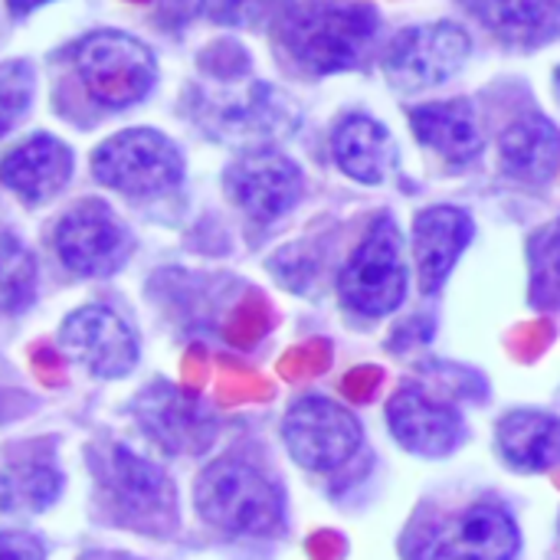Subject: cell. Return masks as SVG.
<instances>
[{
    "instance_id": "1",
    "label": "cell",
    "mask_w": 560,
    "mask_h": 560,
    "mask_svg": "<svg viewBox=\"0 0 560 560\" xmlns=\"http://www.w3.org/2000/svg\"><path fill=\"white\" fill-rule=\"evenodd\" d=\"M377 33V10L351 0H302L279 20V46L308 75H331L361 66L374 49Z\"/></svg>"
},
{
    "instance_id": "2",
    "label": "cell",
    "mask_w": 560,
    "mask_h": 560,
    "mask_svg": "<svg viewBox=\"0 0 560 560\" xmlns=\"http://www.w3.org/2000/svg\"><path fill=\"white\" fill-rule=\"evenodd\" d=\"M197 512L223 535L269 538L285 528V499L272 479L243 459L210 463L194 489Z\"/></svg>"
},
{
    "instance_id": "3",
    "label": "cell",
    "mask_w": 560,
    "mask_h": 560,
    "mask_svg": "<svg viewBox=\"0 0 560 560\" xmlns=\"http://www.w3.org/2000/svg\"><path fill=\"white\" fill-rule=\"evenodd\" d=\"M338 299L348 312L384 318L407 299L404 233L390 213H381L338 276Z\"/></svg>"
},
{
    "instance_id": "4",
    "label": "cell",
    "mask_w": 560,
    "mask_h": 560,
    "mask_svg": "<svg viewBox=\"0 0 560 560\" xmlns=\"http://www.w3.org/2000/svg\"><path fill=\"white\" fill-rule=\"evenodd\" d=\"M522 535L495 502H476L407 538L404 560H515Z\"/></svg>"
},
{
    "instance_id": "5",
    "label": "cell",
    "mask_w": 560,
    "mask_h": 560,
    "mask_svg": "<svg viewBox=\"0 0 560 560\" xmlns=\"http://www.w3.org/2000/svg\"><path fill=\"white\" fill-rule=\"evenodd\" d=\"M75 72L98 105L128 108L154 89L158 59L138 36L98 30L79 39Z\"/></svg>"
},
{
    "instance_id": "6",
    "label": "cell",
    "mask_w": 560,
    "mask_h": 560,
    "mask_svg": "<svg viewBox=\"0 0 560 560\" xmlns=\"http://www.w3.org/2000/svg\"><path fill=\"white\" fill-rule=\"evenodd\" d=\"M92 174L112 190L151 197L180 184L184 154L167 135L154 128H131L95 148Z\"/></svg>"
},
{
    "instance_id": "7",
    "label": "cell",
    "mask_w": 560,
    "mask_h": 560,
    "mask_svg": "<svg viewBox=\"0 0 560 560\" xmlns=\"http://www.w3.org/2000/svg\"><path fill=\"white\" fill-rule=\"evenodd\" d=\"M472 39L459 23H420L394 36L384 52V75L397 92H423L450 82L469 59Z\"/></svg>"
},
{
    "instance_id": "8",
    "label": "cell",
    "mask_w": 560,
    "mask_h": 560,
    "mask_svg": "<svg viewBox=\"0 0 560 560\" xmlns=\"http://www.w3.org/2000/svg\"><path fill=\"white\" fill-rule=\"evenodd\" d=\"M282 440L302 469L335 472L354 459L364 443V430L348 407L328 397H302L282 420Z\"/></svg>"
},
{
    "instance_id": "9",
    "label": "cell",
    "mask_w": 560,
    "mask_h": 560,
    "mask_svg": "<svg viewBox=\"0 0 560 560\" xmlns=\"http://www.w3.org/2000/svg\"><path fill=\"white\" fill-rule=\"evenodd\" d=\"M230 200L259 223L285 217L302 197V171L276 148H256L240 154L223 174Z\"/></svg>"
},
{
    "instance_id": "10",
    "label": "cell",
    "mask_w": 560,
    "mask_h": 560,
    "mask_svg": "<svg viewBox=\"0 0 560 560\" xmlns=\"http://www.w3.org/2000/svg\"><path fill=\"white\" fill-rule=\"evenodd\" d=\"M56 253L79 276H112L128 259L131 240L121 220L98 200H82L56 226Z\"/></svg>"
},
{
    "instance_id": "11",
    "label": "cell",
    "mask_w": 560,
    "mask_h": 560,
    "mask_svg": "<svg viewBox=\"0 0 560 560\" xmlns=\"http://www.w3.org/2000/svg\"><path fill=\"white\" fill-rule=\"evenodd\" d=\"M387 427L394 440L417 456L443 459L466 440V420L456 404L433 397L420 384H400L387 404Z\"/></svg>"
},
{
    "instance_id": "12",
    "label": "cell",
    "mask_w": 560,
    "mask_h": 560,
    "mask_svg": "<svg viewBox=\"0 0 560 560\" xmlns=\"http://www.w3.org/2000/svg\"><path fill=\"white\" fill-rule=\"evenodd\" d=\"M59 345L95 377H121L138 361V341L128 322L98 305L72 312L59 328Z\"/></svg>"
},
{
    "instance_id": "13",
    "label": "cell",
    "mask_w": 560,
    "mask_h": 560,
    "mask_svg": "<svg viewBox=\"0 0 560 560\" xmlns=\"http://www.w3.org/2000/svg\"><path fill=\"white\" fill-rule=\"evenodd\" d=\"M135 413L144 433L167 453H203L217 436V420L207 404L171 384L144 390Z\"/></svg>"
},
{
    "instance_id": "14",
    "label": "cell",
    "mask_w": 560,
    "mask_h": 560,
    "mask_svg": "<svg viewBox=\"0 0 560 560\" xmlns=\"http://www.w3.org/2000/svg\"><path fill=\"white\" fill-rule=\"evenodd\" d=\"M476 223L459 207H427L413 220V262L417 279L427 295L440 292L450 272L456 269L459 256L472 243Z\"/></svg>"
},
{
    "instance_id": "15",
    "label": "cell",
    "mask_w": 560,
    "mask_h": 560,
    "mask_svg": "<svg viewBox=\"0 0 560 560\" xmlns=\"http://www.w3.org/2000/svg\"><path fill=\"white\" fill-rule=\"evenodd\" d=\"M102 482L121 515L138 522H158L174 515V486L148 459L115 446L102 463Z\"/></svg>"
},
{
    "instance_id": "16",
    "label": "cell",
    "mask_w": 560,
    "mask_h": 560,
    "mask_svg": "<svg viewBox=\"0 0 560 560\" xmlns=\"http://www.w3.org/2000/svg\"><path fill=\"white\" fill-rule=\"evenodd\" d=\"M410 128L423 148H430L453 167L472 164L486 148L482 121L469 98L417 105L410 112Z\"/></svg>"
},
{
    "instance_id": "17",
    "label": "cell",
    "mask_w": 560,
    "mask_h": 560,
    "mask_svg": "<svg viewBox=\"0 0 560 560\" xmlns=\"http://www.w3.org/2000/svg\"><path fill=\"white\" fill-rule=\"evenodd\" d=\"M72 177V151L52 135H33L0 161V184L26 203L56 197Z\"/></svg>"
},
{
    "instance_id": "18",
    "label": "cell",
    "mask_w": 560,
    "mask_h": 560,
    "mask_svg": "<svg viewBox=\"0 0 560 560\" xmlns=\"http://www.w3.org/2000/svg\"><path fill=\"white\" fill-rule=\"evenodd\" d=\"M331 154L351 180L368 187L384 184L397 164V144L387 125L371 115H348L331 135Z\"/></svg>"
},
{
    "instance_id": "19",
    "label": "cell",
    "mask_w": 560,
    "mask_h": 560,
    "mask_svg": "<svg viewBox=\"0 0 560 560\" xmlns=\"http://www.w3.org/2000/svg\"><path fill=\"white\" fill-rule=\"evenodd\" d=\"M502 171L522 184H548L560 167V128L548 115H522L499 141Z\"/></svg>"
},
{
    "instance_id": "20",
    "label": "cell",
    "mask_w": 560,
    "mask_h": 560,
    "mask_svg": "<svg viewBox=\"0 0 560 560\" xmlns=\"http://www.w3.org/2000/svg\"><path fill=\"white\" fill-rule=\"evenodd\" d=\"M509 46H541L560 33V0H459Z\"/></svg>"
},
{
    "instance_id": "21",
    "label": "cell",
    "mask_w": 560,
    "mask_h": 560,
    "mask_svg": "<svg viewBox=\"0 0 560 560\" xmlns=\"http://www.w3.org/2000/svg\"><path fill=\"white\" fill-rule=\"evenodd\" d=\"M495 446L505 466L548 472L560 466V420L541 410H512L495 427Z\"/></svg>"
},
{
    "instance_id": "22",
    "label": "cell",
    "mask_w": 560,
    "mask_h": 560,
    "mask_svg": "<svg viewBox=\"0 0 560 560\" xmlns=\"http://www.w3.org/2000/svg\"><path fill=\"white\" fill-rule=\"evenodd\" d=\"M528 269H532V305L560 308V220H551L528 240Z\"/></svg>"
},
{
    "instance_id": "23",
    "label": "cell",
    "mask_w": 560,
    "mask_h": 560,
    "mask_svg": "<svg viewBox=\"0 0 560 560\" xmlns=\"http://www.w3.org/2000/svg\"><path fill=\"white\" fill-rule=\"evenodd\" d=\"M59 472L52 466H20L0 476V509L3 512H36L59 495Z\"/></svg>"
},
{
    "instance_id": "24",
    "label": "cell",
    "mask_w": 560,
    "mask_h": 560,
    "mask_svg": "<svg viewBox=\"0 0 560 560\" xmlns=\"http://www.w3.org/2000/svg\"><path fill=\"white\" fill-rule=\"evenodd\" d=\"M36 285V266L23 243L0 233V312H16L30 305Z\"/></svg>"
},
{
    "instance_id": "25",
    "label": "cell",
    "mask_w": 560,
    "mask_h": 560,
    "mask_svg": "<svg viewBox=\"0 0 560 560\" xmlns=\"http://www.w3.org/2000/svg\"><path fill=\"white\" fill-rule=\"evenodd\" d=\"M36 89L33 66L23 59H10L0 66V138L16 128V121L30 112Z\"/></svg>"
},
{
    "instance_id": "26",
    "label": "cell",
    "mask_w": 560,
    "mask_h": 560,
    "mask_svg": "<svg viewBox=\"0 0 560 560\" xmlns=\"http://www.w3.org/2000/svg\"><path fill=\"white\" fill-rule=\"evenodd\" d=\"M0 560H46L43 541L23 532H3L0 535Z\"/></svg>"
},
{
    "instance_id": "27",
    "label": "cell",
    "mask_w": 560,
    "mask_h": 560,
    "mask_svg": "<svg viewBox=\"0 0 560 560\" xmlns=\"http://www.w3.org/2000/svg\"><path fill=\"white\" fill-rule=\"evenodd\" d=\"M200 7H203V0H158L161 23H167V26L187 23L190 16H197Z\"/></svg>"
},
{
    "instance_id": "28",
    "label": "cell",
    "mask_w": 560,
    "mask_h": 560,
    "mask_svg": "<svg viewBox=\"0 0 560 560\" xmlns=\"http://www.w3.org/2000/svg\"><path fill=\"white\" fill-rule=\"evenodd\" d=\"M43 3H49V0H7L10 13H16V16H23V13H30L36 7H43Z\"/></svg>"
},
{
    "instance_id": "29",
    "label": "cell",
    "mask_w": 560,
    "mask_h": 560,
    "mask_svg": "<svg viewBox=\"0 0 560 560\" xmlns=\"http://www.w3.org/2000/svg\"><path fill=\"white\" fill-rule=\"evenodd\" d=\"M85 560H138V558H128V555H92V558Z\"/></svg>"
},
{
    "instance_id": "30",
    "label": "cell",
    "mask_w": 560,
    "mask_h": 560,
    "mask_svg": "<svg viewBox=\"0 0 560 560\" xmlns=\"http://www.w3.org/2000/svg\"><path fill=\"white\" fill-rule=\"evenodd\" d=\"M555 85H558V98H560V69H558V75H555Z\"/></svg>"
}]
</instances>
